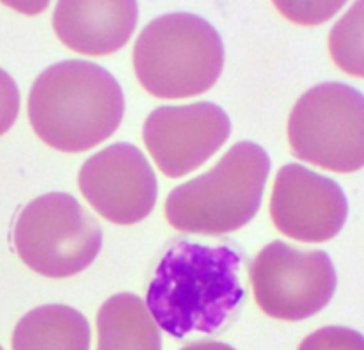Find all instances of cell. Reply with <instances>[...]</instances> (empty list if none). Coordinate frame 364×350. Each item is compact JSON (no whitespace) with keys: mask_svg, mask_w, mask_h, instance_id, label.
<instances>
[{"mask_svg":"<svg viewBox=\"0 0 364 350\" xmlns=\"http://www.w3.org/2000/svg\"><path fill=\"white\" fill-rule=\"evenodd\" d=\"M11 344L13 350H89L91 327L70 306L45 304L16 324Z\"/></svg>","mask_w":364,"mask_h":350,"instance_id":"obj_12","label":"cell"},{"mask_svg":"<svg viewBox=\"0 0 364 350\" xmlns=\"http://www.w3.org/2000/svg\"><path fill=\"white\" fill-rule=\"evenodd\" d=\"M230 134L228 114L210 102L159 107L142 128L149 155L169 178H181L203 166Z\"/></svg>","mask_w":364,"mask_h":350,"instance_id":"obj_9","label":"cell"},{"mask_svg":"<svg viewBox=\"0 0 364 350\" xmlns=\"http://www.w3.org/2000/svg\"><path fill=\"white\" fill-rule=\"evenodd\" d=\"M78 187L103 219L121 226L146 219L159 194L153 167L144 153L128 142L110 144L85 160Z\"/></svg>","mask_w":364,"mask_h":350,"instance_id":"obj_8","label":"cell"},{"mask_svg":"<svg viewBox=\"0 0 364 350\" xmlns=\"http://www.w3.org/2000/svg\"><path fill=\"white\" fill-rule=\"evenodd\" d=\"M347 216V196L336 181L299 164L281 167L270 198V217L281 233L320 244L340 233Z\"/></svg>","mask_w":364,"mask_h":350,"instance_id":"obj_10","label":"cell"},{"mask_svg":"<svg viewBox=\"0 0 364 350\" xmlns=\"http://www.w3.org/2000/svg\"><path fill=\"white\" fill-rule=\"evenodd\" d=\"M270 159L262 146L238 142L213 169L173 189L166 201L169 224L185 233L224 235L258 213Z\"/></svg>","mask_w":364,"mask_h":350,"instance_id":"obj_3","label":"cell"},{"mask_svg":"<svg viewBox=\"0 0 364 350\" xmlns=\"http://www.w3.org/2000/svg\"><path fill=\"white\" fill-rule=\"evenodd\" d=\"M240 265L230 245L176 242L156 267L146 308L156 326L178 340L192 333H217L244 301Z\"/></svg>","mask_w":364,"mask_h":350,"instance_id":"obj_1","label":"cell"},{"mask_svg":"<svg viewBox=\"0 0 364 350\" xmlns=\"http://www.w3.org/2000/svg\"><path fill=\"white\" fill-rule=\"evenodd\" d=\"M0 350H2V347H0Z\"/></svg>","mask_w":364,"mask_h":350,"instance_id":"obj_19","label":"cell"},{"mask_svg":"<svg viewBox=\"0 0 364 350\" xmlns=\"http://www.w3.org/2000/svg\"><path fill=\"white\" fill-rule=\"evenodd\" d=\"M181 350H235L231 345L223 344V341H213V340H201L196 344L187 345Z\"/></svg>","mask_w":364,"mask_h":350,"instance_id":"obj_18","label":"cell"},{"mask_svg":"<svg viewBox=\"0 0 364 350\" xmlns=\"http://www.w3.org/2000/svg\"><path fill=\"white\" fill-rule=\"evenodd\" d=\"M98 221L70 194L32 199L18 213L13 244L21 262L45 277H70L87 269L102 251Z\"/></svg>","mask_w":364,"mask_h":350,"instance_id":"obj_5","label":"cell"},{"mask_svg":"<svg viewBox=\"0 0 364 350\" xmlns=\"http://www.w3.org/2000/svg\"><path fill=\"white\" fill-rule=\"evenodd\" d=\"M276 6L279 7V11H283V13L287 14L288 18H291V20L301 21L302 25H315V21H313L311 14H316V18H318L320 21L327 20V18L333 16V14L336 13V11L340 9L341 6H343V2L322 4V6H320L318 9H313V7H315L316 4H302V7H306V9H299V7L295 6V4H288V2H277Z\"/></svg>","mask_w":364,"mask_h":350,"instance_id":"obj_17","label":"cell"},{"mask_svg":"<svg viewBox=\"0 0 364 350\" xmlns=\"http://www.w3.org/2000/svg\"><path fill=\"white\" fill-rule=\"evenodd\" d=\"M299 350H364V336L350 327H322L309 334Z\"/></svg>","mask_w":364,"mask_h":350,"instance_id":"obj_15","label":"cell"},{"mask_svg":"<svg viewBox=\"0 0 364 350\" xmlns=\"http://www.w3.org/2000/svg\"><path fill=\"white\" fill-rule=\"evenodd\" d=\"M137 18L139 6L134 0H64L55 6L52 21L57 38L73 52L109 55L127 45Z\"/></svg>","mask_w":364,"mask_h":350,"instance_id":"obj_11","label":"cell"},{"mask_svg":"<svg viewBox=\"0 0 364 350\" xmlns=\"http://www.w3.org/2000/svg\"><path fill=\"white\" fill-rule=\"evenodd\" d=\"M252 294L263 313L299 322L322 312L336 292V270L323 251H304L276 240L249 267Z\"/></svg>","mask_w":364,"mask_h":350,"instance_id":"obj_7","label":"cell"},{"mask_svg":"<svg viewBox=\"0 0 364 350\" xmlns=\"http://www.w3.org/2000/svg\"><path fill=\"white\" fill-rule=\"evenodd\" d=\"M294 155L333 173L364 167V95L341 82L306 91L288 120Z\"/></svg>","mask_w":364,"mask_h":350,"instance_id":"obj_6","label":"cell"},{"mask_svg":"<svg viewBox=\"0 0 364 350\" xmlns=\"http://www.w3.org/2000/svg\"><path fill=\"white\" fill-rule=\"evenodd\" d=\"M20 112V91L7 71L0 70V135L6 134Z\"/></svg>","mask_w":364,"mask_h":350,"instance_id":"obj_16","label":"cell"},{"mask_svg":"<svg viewBox=\"0 0 364 350\" xmlns=\"http://www.w3.org/2000/svg\"><path fill=\"white\" fill-rule=\"evenodd\" d=\"M329 52L340 70L364 78V0L355 2L329 34Z\"/></svg>","mask_w":364,"mask_h":350,"instance_id":"obj_14","label":"cell"},{"mask_svg":"<svg viewBox=\"0 0 364 350\" xmlns=\"http://www.w3.org/2000/svg\"><path fill=\"white\" fill-rule=\"evenodd\" d=\"M124 114L116 78L89 60H63L36 78L28 121L43 142L66 153L87 152L107 141Z\"/></svg>","mask_w":364,"mask_h":350,"instance_id":"obj_2","label":"cell"},{"mask_svg":"<svg viewBox=\"0 0 364 350\" xmlns=\"http://www.w3.org/2000/svg\"><path fill=\"white\" fill-rule=\"evenodd\" d=\"M224 68V45L213 25L171 13L146 25L134 45V70L149 95L180 100L208 91Z\"/></svg>","mask_w":364,"mask_h":350,"instance_id":"obj_4","label":"cell"},{"mask_svg":"<svg viewBox=\"0 0 364 350\" xmlns=\"http://www.w3.org/2000/svg\"><path fill=\"white\" fill-rule=\"evenodd\" d=\"M96 350H162L160 327L144 301L134 294H117L103 302L96 319Z\"/></svg>","mask_w":364,"mask_h":350,"instance_id":"obj_13","label":"cell"}]
</instances>
